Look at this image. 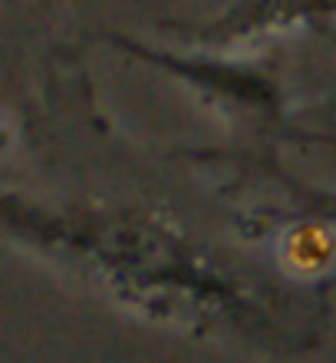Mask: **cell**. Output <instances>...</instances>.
Returning a JSON list of instances; mask_svg holds the SVG:
<instances>
[{"mask_svg":"<svg viewBox=\"0 0 336 363\" xmlns=\"http://www.w3.org/2000/svg\"><path fill=\"white\" fill-rule=\"evenodd\" d=\"M333 238L320 225H303L287 238V261L300 271H317L333 258Z\"/></svg>","mask_w":336,"mask_h":363,"instance_id":"obj_1","label":"cell"}]
</instances>
